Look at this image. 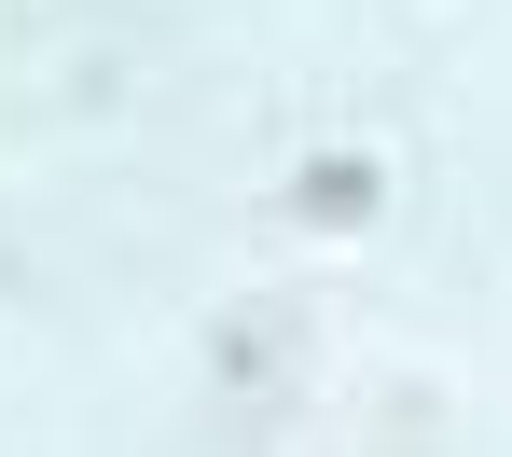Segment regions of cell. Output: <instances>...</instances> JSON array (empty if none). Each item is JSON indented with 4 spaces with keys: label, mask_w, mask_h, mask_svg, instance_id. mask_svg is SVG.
Masks as SVG:
<instances>
[{
    "label": "cell",
    "mask_w": 512,
    "mask_h": 457,
    "mask_svg": "<svg viewBox=\"0 0 512 457\" xmlns=\"http://www.w3.org/2000/svg\"><path fill=\"white\" fill-rule=\"evenodd\" d=\"M291 361H305V305H291V291H263V305H222V319H208V374H222V388H277Z\"/></svg>",
    "instance_id": "1"
},
{
    "label": "cell",
    "mask_w": 512,
    "mask_h": 457,
    "mask_svg": "<svg viewBox=\"0 0 512 457\" xmlns=\"http://www.w3.org/2000/svg\"><path fill=\"white\" fill-rule=\"evenodd\" d=\"M374 208H388V167L374 153H305L291 167V222L305 236H374Z\"/></svg>",
    "instance_id": "2"
}]
</instances>
